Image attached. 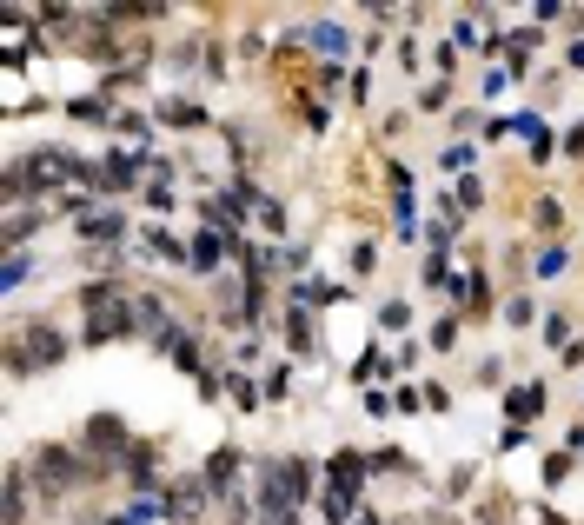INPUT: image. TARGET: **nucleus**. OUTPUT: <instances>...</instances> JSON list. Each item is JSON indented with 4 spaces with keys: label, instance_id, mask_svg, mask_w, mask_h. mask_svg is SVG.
I'll list each match as a JSON object with an SVG mask.
<instances>
[{
    "label": "nucleus",
    "instance_id": "1",
    "mask_svg": "<svg viewBox=\"0 0 584 525\" xmlns=\"http://www.w3.org/2000/svg\"><path fill=\"white\" fill-rule=\"evenodd\" d=\"M538 405H544V393H538V386H525V393H511V413H518V419H531Z\"/></svg>",
    "mask_w": 584,
    "mask_h": 525
},
{
    "label": "nucleus",
    "instance_id": "2",
    "mask_svg": "<svg viewBox=\"0 0 584 525\" xmlns=\"http://www.w3.org/2000/svg\"><path fill=\"white\" fill-rule=\"evenodd\" d=\"M193 260H199V266L219 260V240H213V233H199V240H193Z\"/></svg>",
    "mask_w": 584,
    "mask_h": 525
}]
</instances>
